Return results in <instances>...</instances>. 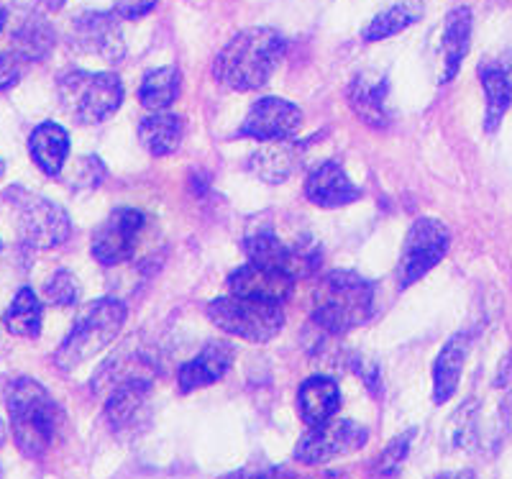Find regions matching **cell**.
Here are the masks:
<instances>
[{"label":"cell","mask_w":512,"mask_h":479,"mask_svg":"<svg viewBox=\"0 0 512 479\" xmlns=\"http://www.w3.org/2000/svg\"><path fill=\"white\" fill-rule=\"evenodd\" d=\"M387 95H390V82L384 75L374 72H361L354 77L349 88V106L359 121H364L372 129H387L392 121L390 108H387Z\"/></svg>","instance_id":"obj_15"},{"label":"cell","mask_w":512,"mask_h":479,"mask_svg":"<svg viewBox=\"0 0 512 479\" xmlns=\"http://www.w3.org/2000/svg\"><path fill=\"white\" fill-rule=\"evenodd\" d=\"M21 198L6 193V200H13L18 213V236L24 244L34 249H57L59 244L70 239L72 223L62 205L41 195H31L18 190Z\"/></svg>","instance_id":"obj_7"},{"label":"cell","mask_w":512,"mask_h":479,"mask_svg":"<svg viewBox=\"0 0 512 479\" xmlns=\"http://www.w3.org/2000/svg\"><path fill=\"white\" fill-rule=\"evenodd\" d=\"M105 177V167L98 157H85L75 167V185L77 187H98Z\"/></svg>","instance_id":"obj_33"},{"label":"cell","mask_w":512,"mask_h":479,"mask_svg":"<svg viewBox=\"0 0 512 479\" xmlns=\"http://www.w3.org/2000/svg\"><path fill=\"white\" fill-rule=\"evenodd\" d=\"M149 395H152V380L118 382L108 390L105 400V421L118 436H134L149 423Z\"/></svg>","instance_id":"obj_11"},{"label":"cell","mask_w":512,"mask_h":479,"mask_svg":"<svg viewBox=\"0 0 512 479\" xmlns=\"http://www.w3.org/2000/svg\"><path fill=\"white\" fill-rule=\"evenodd\" d=\"M6 408L18 451L41 459L52 449L59 426V408L47 387L31 377H18L8 385Z\"/></svg>","instance_id":"obj_2"},{"label":"cell","mask_w":512,"mask_h":479,"mask_svg":"<svg viewBox=\"0 0 512 479\" xmlns=\"http://www.w3.org/2000/svg\"><path fill=\"white\" fill-rule=\"evenodd\" d=\"M182 88L180 70L177 67H157L146 72L139 85V100L146 111H167L177 100Z\"/></svg>","instance_id":"obj_27"},{"label":"cell","mask_w":512,"mask_h":479,"mask_svg":"<svg viewBox=\"0 0 512 479\" xmlns=\"http://www.w3.org/2000/svg\"><path fill=\"white\" fill-rule=\"evenodd\" d=\"M285 54V39L280 31L256 26L233 36L216 57L213 75L231 90H259L267 85L272 72Z\"/></svg>","instance_id":"obj_1"},{"label":"cell","mask_w":512,"mask_h":479,"mask_svg":"<svg viewBox=\"0 0 512 479\" xmlns=\"http://www.w3.org/2000/svg\"><path fill=\"white\" fill-rule=\"evenodd\" d=\"M246 257L254 264H264V267L282 269V272H290L292 277L300 272V264L308 262L303 259V254L290 249L280 236H274L272 231H256L249 239L244 241Z\"/></svg>","instance_id":"obj_24"},{"label":"cell","mask_w":512,"mask_h":479,"mask_svg":"<svg viewBox=\"0 0 512 479\" xmlns=\"http://www.w3.org/2000/svg\"><path fill=\"white\" fill-rule=\"evenodd\" d=\"M182 136H185V123L177 113L149 111V116H144V121L139 123V141L154 157H167L177 152Z\"/></svg>","instance_id":"obj_21"},{"label":"cell","mask_w":512,"mask_h":479,"mask_svg":"<svg viewBox=\"0 0 512 479\" xmlns=\"http://www.w3.org/2000/svg\"><path fill=\"white\" fill-rule=\"evenodd\" d=\"M372 305V282L349 269H338V272L323 277V282L318 285L313 321L323 331L338 336V333H349L351 328L367 323L372 316Z\"/></svg>","instance_id":"obj_3"},{"label":"cell","mask_w":512,"mask_h":479,"mask_svg":"<svg viewBox=\"0 0 512 479\" xmlns=\"http://www.w3.org/2000/svg\"><path fill=\"white\" fill-rule=\"evenodd\" d=\"M221 479H264V477H259V474H251V472H231Z\"/></svg>","instance_id":"obj_37"},{"label":"cell","mask_w":512,"mask_h":479,"mask_svg":"<svg viewBox=\"0 0 512 479\" xmlns=\"http://www.w3.org/2000/svg\"><path fill=\"white\" fill-rule=\"evenodd\" d=\"M477 421V403L474 400L456 410V415L448 423V436H451V444L456 449H469L477 441Z\"/></svg>","instance_id":"obj_31"},{"label":"cell","mask_w":512,"mask_h":479,"mask_svg":"<svg viewBox=\"0 0 512 479\" xmlns=\"http://www.w3.org/2000/svg\"><path fill=\"white\" fill-rule=\"evenodd\" d=\"M77 298H80V285H77L75 275L67 272V269H57L44 285V300L57 305V308L75 305Z\"/></svg>","instance_id":"obj_32"},{"label":"cell","mask_w":512,"mask_h":479,"mask_svg":"<svg viewBox=\"0 0 512 479\" xmlns=\"http://www.w3.org/2000/svg\"><path fill=\"white\" fill-rule=\"evenodd\" d=\"M3 26H6V11L0 6V31H3Z\"/></svg>","instance_id":"obj_40"},{"label":"cell","mask_w":512,"mask_h":479,"mask_svg":"<svg viewBox=\"0 0 512 479\" xmlns=\"http://www.w3.org/2000/svg\"><path fill=\"white\" fill-rule=\"evenodd\" d=\"M436 479H474V477L469 472H451V474H441V477Z\"/></svg>","instance_id":"obj_39"},{"label":"cell","mask_w":512,"mask_h":479,"mask_svg":"<svg viewBox=\"0 0 512 479\" xmlns=\"http://www.w3.org/2000/svg\"><path fill=\"white\" fill-rule=\"evenodd\" d=\"M300 167V147L290 141H269L249 157V170L262 182L280 185Z\"/></svg>","instance_id":"obj_23"},{"label":"cell","mask_w":512,"mask_h":479,"mask_svg":"<svg viewBox=\"0 0 512 479\" xmlns=\"http://www.w3.org/2000/svg\"><path fill=\"white\" fill-rule=\"evenodd\" d=\"M29 154L44 175L57 177L70 157V136L59 123H39L29 136Z\"/></svg>","instance_id":"obj_18"},{"label":"cell","mask_w":512,"mask_h":479,"mask_svg":"<svg viewBox=\"0 0 512 479\" xmlns=\"http://www.w3.org/2000/svg\"><path fill=\"white\" fill-rule=\"evenodd\" d=\"M497 390L505 398L507 405H512V354L500 364V372H497Z\"/></svg>","instance_id":"obj_36"},{"label":"cell","mask_w":512,"mask_h":479,"mask_svg":"<svg viewBox=\"0 0 512 479\" xmlns=\"http://www.w3.org/2000/svg\"><path fill=\"white\" fill-rule=\"evenodd\" d=\"M59 103L80 126H95L111 118L123 103V82L113 72L72 70L59 77Z\"/></svg>","instance_id":"obj_4"},{"label":"cell","mask_w":512,"mask_h":479,"mask_svg":"<svg viewBox=\"0 0 512 479\" xmlns=\"http://www.w3.org/2000/svg\"><path fill=\"white\" fill-rule=\"evenodd\" d=\"M126 323V305L116 298H103L90 305L77 323L72 326L70 336L62 341V346L54 354V362L59 369L70 372L88 362L90 357L100 354L108 344H113Z\"/></svg>","instance_id":"obj_5"},{"label":"cell","mask_w":512,"mask_h":479,"mask_svg":"<svg viewBox=\"0 0 512 479\" xmlns=\"http://www.w3.org/2000/svg\"><path fill=\"white\" fill-rule=\"evenodd\" d=\"M41 300L36 298V293L31 287H21L16 293V298L8 305L3 323H6L8 331L13 336H21V339H36L41 333Z\"/></svg>","instance_id":"obj_28"},{"label":"cell","mask_w":512,"mask_h":479,"mask_svg":"<svg viewBox=\"0 0 512 479\" xmlns=\"http://www.w3.org/2000/svg\"><path fill=\"white\" fill-rule=\"evenodd\" d=\"M67 0H41V6L47 8V11H59Z\"/></svg>","instance_id":"obj_38"},{"label":"cell","mask_w":512,"mask_h":479,"mask_svg":"<svg viewBox=\"0 0 512 479\" xmlns=\"http://www.w3.org/2000/svg\"><path fill=\"white\" fill-rule=\"evenodd\" d=\"M70 41L75 49L95 54L105 62H118L126 52L121 26H118V18L113 13H82L72 24Z\"/></svg>","instance_id":"obj_13"},{"label":"cell","mask_w":512,"mask_h":479,"mask_svg":"<svg viewBox=\"0 0 512 479\" xmlns=\"http://www.w3.org/2000/svg\"><path fill=\"white\" fill-rule=\"evenodd\" d=\"M420 16H423V8H420L418 3H397V6L387 8V11L372 18V24H369L367 31H364V39L367 41L390 39V36L410 29L415 21H420Z\"/></svg>","instance_id":"obj_29"},{"label":"cell","mask_w":512,"mask_h":479,"mask_svg":"<svg viewBox=\"0 0 512 479\" xmlns=\"http://www.w3.org/2000/svg\"><path fill=\"white\" fill-rule=\"evenodd\" d=\"M479 77H482V88L484 95H487L484 129H487V134H495L500 129L507 108L512 106V75L507 67L489 62V65L479 67Z\"/></svg>","instance_id":"obj_25"},{"label":"cell","mask_w":512,"mask_h":479,"mask_svg":"<svg viewBox=\"0 0 512 479\" xmlns=\"http://www.w3.org/2000/svg\"><path fill=\"white\" fill-rule=\"evenodd\" d=\"M413 436L415 431H405L402 436H397V439H392L390 444L384 446L382 454H379L372 462V467H369L367 479H397L402 462H405V456H408L410 451Z\"/></svg>","instance_id":"obj_30"},{"label":"cell","mask_w":512,"mask_h":479,"mask_svg":"<svg viewBox=\"0 0 512 479\" xmlns=\"http://www.w3.org/2000/svg\"><path fill=\"white\" fill-rule=\"evenodd\" d=\"M469 41H472V11L469 8H454L446 16L441 36V54H443V82L454 80L469 52Z\"/></svg>","instance_id":"obj_22"},{"label":"cell","mask_w":512,"mask_h":479,"mask_svg":"<svg viewBox=\"0 0 512 479\" xmlns=\"http://www.w3.org/2000/svg\"><path fill=\"white\" fill-rule=\"evenodd\" d=\"M21 80V62L13 54L0 52V93L11 90Z\"/></svg>","instance_id":"obj_34"},{"label":"cell","mask_w":512,"mask_h":479,"mask_svg":"<svg viewBox=\"0 0 512 479\" xmlns=\"http://www.w3.org/2000/svg\"><path fill=\"white\" fill-rule=\"evenodd\" d=\"M146 218L141 211L134 208H118L111 216L105 218L103 226L95 231L93 244H90V252L105 267H113V264L126 262L136 249V241L141 236V228H144Z\"/></svg>","instance_id":"obj_10"},{"label":"cell","mask_w":512,"mask_h":479,"mask_svg":"<svg viewBox=\"0 0 512 479\" xmlns=\"http://www.w3.org/2000/svg\"><path fill=\"white\" fill-rule=\"evenodd\" d=\"M3 172H6V162L0 159V177H3Z\"/></svg>","instance_id":"obj_41"},{"label":"cell","mask_w":512,"mask_h":479,"mask_svg":"<svg viewBox=\"0 0 512 479\" xmlns=\"http://www.w3.org/2000/svg\"><path fill=\"white\" fill-rule=\"evenodd\" d=\"M233 364V346L226 341H210L198 357L190 359L177 372L182 392H195L218 382Z\"/></svg>","instance_id":"obj_17"},{"label":"cell","mask_w":512,"mask_h":479,"mask_svg":"<svg viewBox=\"0 0 512 479\" xmlns=\"http://www.w3.org/2000/svg\"><path fill=\"white\" fill-rule=\"evenodd\" d=\"M303 123V111L285 98H262L249 108L239 136L256 141H287Z\"/></svg>","instance_id":"obj_12"},{"label":"cell","mask_w":512,"mask_h":479,"mask_svg":"<svg viewBox=\"0 0 512 479\" xmlns=\"http://www.w3.org/2000/svg\"><path fill=\"white\" fill-rule=\"evenodd\" d=\"M208 318L228 336L251 341V344H267L285 326L282 305L241 298V295L210 300Z\"/></svg>","instance_id":"obj_6"},{"label":"cell","mask_w":512,"mask_h":479,"mask_svg":"<svg viewBox=\"0 0 512 479\" xmlns=\"http://www.w3.org/2000/svg\"><path fill=\"white\" fill-rule=\"evenodd\" d=\"M448 246H451V231L438 218H418L402 244L400 264H397L400 287L415 285L420 277L428 275L446 257Z\"/></svg>","instance_id":"obj_8"},{"label":"cell","mask_w":512,"mask_h":479,"mask_svg":"<svg viewBox=\"0 0 512 479\" xmlns=\"http://www.w3.org/2000/svg\"><path fill=\"white\" fill-rule=\"evenodd\" d=\"M369 433L367 428L359 426L354 421H331L320 423V426H310L303 439L297 441L295 446V459L300 464H326L338 459V456L354 454L361 446L367 444Z\"/></svg>","instance_id":"obj_9"},{"label":"cell","mask_w":512,"mask_h":479,"mask_svg":"<svg viewBox=\"0 0 512 479\" xmlns=\"http://www.w3.org/2000/svg\"><path fill=\"white\" fill-rule=\"evenodd\" d=\"M157 0H116V13L121 18H141L149 11H154Z\"/></svg>","instance_id":"obj_35"},{"label":"cell","mask_w":512,"mask_h":479,"mask_svg":"<svg viewBox=\"0 0 512 479\" xmlns=\"http://www.w3.org/2000/svg\"><path fill=\"white\" fill-rule=\"evenodd\" d=\"M341 405V392L331 377H310L300 385L297 392V408L308 426H320V423L331 421Z\"/></svg>","instance_id":"obj_20"},{"label":"cell","mask_w":512,"mask_h":479,"mask_svg":"<svg viewBox=\"0 0 512 479\" xmlns=\"http://www.w3.org/2000/svg\"><path fill=\"white\" fill-rule=\"evenodd\" d=\"M466 354H469V336L459 333V336L446 341V346L436 357V364H433V400L438 405L448 403L459 390Z\"/></svg>","instance_id":"obj_19"},{"label":"cell","mask_w":512,"mask_h":479,"mask_svg":"<svg viewBox=\"0 0 512 479\" xmlns=\"http://www.w3.org/2000/svg\"><path fill=\"white\" fill-rule=\"evenodd\" d=\"M305 198L318 208H341L361 198V190L349 180L338 162H323L305 180Z\"/></svg>","instance_id":"obj_16"},{"label":"cell","mask_w":512,"mask_h":479,"mask_svg":"<svg viewBox=\"0 0 512 479\" xmlns=\"http://www.w3.org/2000/svg\"><path fill=\"white\" fill-rule=\"evenodd\" d=\"M295 287V277L282 269L264 267V264H244L228 277V290L231 295H241V298L264 300V303L282 305L292 295Z\"/></svg>","instance_id":"obj_14"},{"label":"cell","mask_w":512,"mask_h":479,"mask_svg":"<svg viewBox=\"0 0 512 479\" xmlns=\"http://www.w3.org/2000/svg\"><path fill=\"white\" fill-rule=\"evenodd\" d=\"M11 54L24 65V62H41L54 47V31L52 26L41 16L26 18L24 24L18 26L11 41Z\"/></svg>","instance_id":"obj_26"}]
</instances>
